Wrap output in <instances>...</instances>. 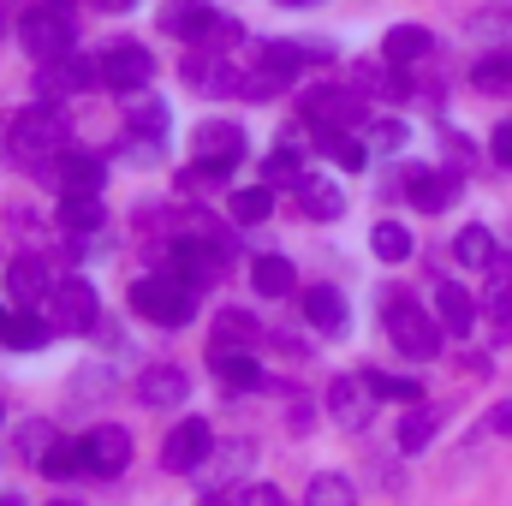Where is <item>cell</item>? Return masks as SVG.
<instances>
[{"label": "cell", "instance_id": "18", "mask_svg": "<svg viewBox=\"0 0 512 506\" xmlns=\"http://www.w3.org/2000/svg\"><path fill=\"white\" fill-rule=\"evenodd\" d=\"M191 149H197V161H209V167H233V161L245 155V131L233 126V120H215V126H197Z\"/></svg>", "mask_w": 512, "mask_h": 506}, {"label": "cell", "instance_id": "27", "mask_svg": "<svg viewBox=\"0 0 512 506\" xmlns=\"http://www.w3.org/2000/svg\"><path fill=\"white\" fill-rule=\"evenodd\" d=\"M435 423H441V411L417 399V405H411V411L399 417V435H393V441H399V453H417V447H429V435H435Z\"/></svg>", "mask_w": 512, "mask_h": 506}, {"label": "cell", "instance_id": "47", "mask_svg": "<svg viewBox=\"0 0 512 506\" xmlns=\"http://www.w3.org/2000/svg\"><path fill=\"white\" fill-rule=\"evenodd\" d=\"M274 6H310V0H274Z\"/></svg>", "mask_w": 512, "mask_h": 506}, {"label": "cell", "instance_id": "1", "mask_svg": "<svg viewBox=\"0 0 512 506\" xmlns=\"http://www.w3.org/2000/svg\"><path fill=\"white\" fill-rule=\"evenodd\" d=\"M197 292H203V286H191L185 274L161 268V274H149V280L131 286V310H137L143 322H155V328H185V322L197 316Z\"/></svg>", "mask_w": 512, "mask_h": 506}, {"label": "cell", "instance_id": "28", "mask_svg": "<svg viewBox=\"0 0 512 506\" xmlns=\"http://www.w3.org/2000/svg\"><path fill=\"white\" fill-rule=\"evenodd\" d=\"M36 471H42V477H54V483L78 477V471H84V441H60V435H54V441H48V453L36 459Z\"/></svg>", "mask_w": 512, "mask_h": 506}, {"label": "cell", "instance_id": "22", "mask_svg": "<svg viewBox=\"0 0 512 506\" xmlns=\"http://www.w3.org/2000/svg\"><path fill=\"white\" fill-rule=\"evenodd\" d=\"M256 346V316L245 310H221L209 328V352H251Z\"/></svg>", "mask_w": 512, "mask_h": 506}, {"label": "cell", "instance_id": "30", "mask_svg": "<svg viewBox=\"0 0 512 506\" xmlns=\"http://www.w3.org/2000/svg\"><path fill=\"white\" fill-rule=\"evenodd\" d=\"M251 286L262 292V298H292V262L286 256H256V268H251Z\"/></svg>", "mask_w": 512, "mask_h": 506}, {"label": "cell", "instance_id": "25", "mask_svg": "<svg viewBox=\"0 0 512 506\" xmlns=\"http://www.w3.org/2000/svg\"><path fill=\"white\" fill-rule=\"evenodd\" d=\"M435 48V36L423 30V24H393L382 42V60H393V66H405V60H423Z\"/></svg>", "mask_w": 512, "mask_h": 506}, {"label": "cell", "instance_id": "20", "mask_svg": "<svg viewBox=\"0 0 512 506\" xmlns=\"http://www.w3.org/2000/svg\"><path fill=\"white\" fill-rule=\"evenodd\" d=\"M304 322L316 334H340L346 328V298L334 286H304Z\"/></svg>", "mask_w": 512, "mask_h": 506}, {"label": "cell", "instance_id": "37", "mask_svg": "<svg viewBox=\"0 0 512 506\" xmlns=\"http://www.w3.org/2000/svg\"><path fill=\"white\" fill-rule=\"evenodd\" d=\"M304 506H358V501H352V483L328 471V477H316V483L304 489Z\"/></svg>", "mask_w": 512, "mask_h": 506}, {"label": "cell", "instance_id": "4", "mask_svg": "<svg viewBox=\"0 0 512 506\" xmlns=\"http://www.w3.org/2000/svg\"><path fill=\"white\" fill-rule=\"evenodd\" d=\"M161 30H173V36H185V42H203V48H221V42H233V18H221L209 0H167L161 6Z\"/></svg>", "mask_w": 512, "mask_h": 506}, {"label": "cell", "instance_id": "49", "mask_svg": "<svg viewBox=\"0 0 512 506\" xmlns=\"http://www.w3.org/2000/svg\"><path fill=\"white\" fill-rule=\"evenodd\" d=\"M0 328H6V310H0Z\"/></svg>", "mask_w": 512, "mask_h": 506}, {"label": "cell", "instance_id": "5", "mask_svg": "<svg viewBox=\"0 0 512 506\" xmlns=\"http://www.w3.org/2000/svg\"><path fill=\"white\" fill-rule=\"evenodd\" d=\"M304 114H310V126L322 131H352L364 126V96L352 90V84H310L304 90Z\"/></svg>", "mask_w": 512, "mask_h": 506}, {"label": "cell", "instance_id": "44", "mask_svg": "<svg viewBox=\"0 0 512 506\" xmlns=\"http://www.w3.org/2000/svg\"><path fill=\"white\" fill-rule=\"evenodd\" d=\"M489 429H495V435H512V399H507V405H495V411H489Z\"/></svg>", "mask_w": 512, "mask_h": 506}, {"label": "cell", "instance_id": "14", "mask_svg": "<svg viewBox=\"0 0 512 506\" xmlns=\"http://www.w3.org/2000/svg\"><path fill=\"white\" fill-rule=\"evenodd\" d=\"M370 405H376V387H370V376L328 381V411H334L346 429H364V423H370Z\"/></svg>", "mask_w": 512, "mask_h": 506}, {"label": "cell", "instance_id": "31", "mask_svg": "<svg viewBox=\"0 0 512 506\" xmlns=\"http://www.w3.org/2000/svg\"><path fill=\"white\" fill-rule=\"evenodd\" d=\"M453 256H459V262H465V268H489V262H495V239H489V227H465V233H459V239H453Z\"/></svg>", "mask_w": 512, "mask_h": 506}, {"label": "cell", "instance_id": "9", "mask_svg": "<svg viewBox=\"0 0 512 506\" xmlns=\"http://www.w3.org/2000/svg\"><path fill=\"white\" fill-rule=\"evenodd\" d=\"M209 447H215L209 423H203V417H185V423H173V435L161 441V465H167L173 477H185V471H197V465L209 459Z\"/></svg>", "mask_w": 512, "mask_h": 506}, {"label": "cell", "instance_id": "35", "mask_svg": "<svg viewBox=\"0 0 512 506\" xmlns=\"http://www.w3.org/2000/svg\"><path fill=\"white\" fill-rule=\"evenodd\" d=\"M42 340H48V328L36 316H6V328H0V346H18V352H36Z\"/></svg>", "mask_w": 512, "mask_h": 506}, {"label": "cell", "instance_id": "32", "mask_svg": "<svg viewBox=\"0 0 512 506\" xmlns=\"http://www.w3.org/2000/svg\"><path fill=\"white\" fill-rule=\"evenodd\" d=\"M60 227L66 233H96L102 227V203L96 197H60Z\"/></svg>", "mask_w": 512, "mask_h": 506}, {"label": "cell", "instance_id": "7", "mask_svg": "<svg viewBox=\"0 0 512 506\" xmlns=\"http://www.w3.org/2000/svg\"><path fill=\"white\" fill-rule=\"evenodd\" d=\"M102 84L108 90H126V96H137L149 78H155V60H149V48H137V42H114V48H102Z\"/></svg>", "mask_w": 512, "mask_h": 506}, {"label": "cell", "instance_id": "45", "mask_svg": "<svg viewBox=\"0 0 512 506\" xmlns=\"http://www.w3.org/2000/svg\"><path fill=\"white\" fill-rule=\"evenodd\" d=\"M203 506H233L227 495H203Z\"/></svg>", "mask_w": 512, "mask_h": 506}, {"label": "cell", "instance_id": "50", "mask_svg": "<svg viewBox=\"0 0 512 506\" xmlns=\"http://www.w3.org/2000/svg\"><path fill=\"white\" fill-rule=\"evenodd\" d=\"M0 417H6V405H0Z\"/></svg>", "mask_w": 512, "mask_h": 506}, {"label": "cell", "instance_id": "16", "mask_svg": "<svg viewBox=\"0 0 512 506\" xmlns=\"http://www.w3.org/2000/svg\"><path fill=\"white\" fill-rule=\"evenodd\" d=\"M185 84L203 96H245V78L215 54H185Z\"/></svg>", "mask_w": 512, "mask_h": 506}, {"label": "cell", "instance_id": "36", "mask_svg": "<svg viewBox=\"0 0 512 506\" xmlns=\"http://www.w3.org/2000/svg\"><path fill=\"white\" fill-rule=\"evenodd\" d=\"M126 126L137 131L143 143H161V137H167V108H161V102H137L126 114Z\"/></svg>", "mask_w": 512, "mask_h": 506}, {"label": "cell", "instance_id": "39", "mask_svg": "<svg viewBox=\"0 0 512 506\" xmlns=\"http://www.w3.org/2000/svg\"><path fill=\"white\" fill-rule=\"evenodd\" d=\"M370 387H376V399H393V405H417V399H423V387L411 376H376V370H370Z\"/></svg>", "mask_w": 512, "mask_h": 506}, {"label": "cell", "instance_id": "38", "mask_svg": "<svg viewBox=\"0 0 512 506\" xmlns=\"http://www.w3.org/2000/svg\"><path fill=\"white\" fill-rule=\"evenodd\" d=\"M477 90H489V96H512V60L507 54H495V60H477Z\"/></svg>", "mask_w": 512, "mask_h": 506}, {"label": "cell", "instance_id": "3", "mask_svg": "<svg viewBox=\"0 0 512 506\" xmlns=\"http://www.w3.org/2000/svg\"><path fill=\"white\" fill-rule=\"evenodd\" d=\"M72 42H78V30H72V12H66V6H36V12L18 18V48H24L36 66L66 60Z\"/></svg>", "mask_w": 512, "mask_h": 506}, {"label": "cell", "instance_id": "2", "mask_svg": "<svg viewBox=\"0 0 512 506\" xmlns=\"http://www.w3.org/2000/svg\"><path fill=\"white\" fill-rule=\"evenodd\" d=\"M66 114H54V108H30V114H18L12 131H6V149H12V161H24V167H36V173H48L60 155H66Z\"/></svg>", "mask_w": 512, "mask_h": 506}, {"label": "cell", "instance_id": "21", "mask_svg": "<svg viewBox=\"0 0 512 506\" xmlns=\"http://www.w3.org/2000/svg\"><path fill=\"white\" fill-rule=\"evenodd\" d=\"M435 316H441L447 334H471V322H477V298H471L459 280H441V292H435Z\"/></svg>", "mask_w": 512, "mask_h": 506}, {"label": "cell", "instance_id": "19", "mask_svg": "<svg viewBox=\"0 0 512 506\" xmlns=\"http://www.w3.org/2000/svg\"><path fill=\"white\" fill-rule=\"evenodd\" d=\"M185 393H191V376H185V370H173V364H155V370H143V376H137V399H143L149 411L185 405Z\"/></svg>", "mask_w": 512, "mask_h": 506}, {"label": "cell", "instance_id": "11", "mask_svg": "<svg viewBox=\"0 0 512 506\" xmlns=\"http://www.w3.org/2000/svg\"><path fill=\"white\" fill-rule=\"evenodd\" d=\"M221 256H227V239L209 245V233H191V239H173L167 262H173V274H185L191 286H209V280L221 274Z\"/></svg>", "mask_w": 512, "mask_h": 506}, {"label": "cell", "instance_id": "41", "mask_svg": "<svg viewBox=\"0 0 512 506\" xmlns=\"http://www.w3.org/2000/svg\"><path fill=\"white\" fill-rule=\"evenodd\" d=\"M262 179H268V185H298V179H304V161H298L292 149H274V155L262 161Z\"/></svg>", "mask_w": 512, "mask_h": 506}, {"label": "cell", "instance_id": "43", "mask_svg": "<svg viewBox=\"0 0 512 506\" xmlns=\"http://www.w3.org/2000/svg\"><path fill=\"white\" fill-rule=\"evenodd\" d=\"M489 155H495L501 167H512V120H507V126H495V137H489Z\"/></svg>", "mask_w": 512, "mask_h": 506}, {"label": "cell", "instance_id": "15", "mask_svg": "<svg viewBox=\"0 0 512 506\" xmlns=\"http://www.w3.org/2000/svg\"><path fill=\"white\" fill-rule=\"evenodd\" d=\"M483 310H489V322H495V340L507 346L512 340V256L501 251L489 262V286H483Z\"/></svg>", "mask_w": 512, "mask_h": 506}, {"label": "cell", "instance_id": "26", "mask_svg": "<svg viewBox=\"0 0 512 506\" xmlns=\"http://www.w3.org/2000/svg\"><path fill=\"white\" fill-rule=\"evenodd\" d=\"M298 203H304L310 221H340V191H334L328 179H316V173L298 179Z\"/></svg>", "mask_w": 512, "mask_h": 506}, {"label": "cell", "instance_id": "34", "mask_svg": "<svg viewBox=\"0 0 512 506\" xmlns=\"http://www.w3.org/2000/svg\"><path fill=\"white\" fill-rule=\"evenodd\" d=\"M370 251L382 256V262H405V256H411V233H405L399 221H376V233H370Z\"/></svg>", "mask_w": 512, "mask_h": 506}, {"label": "cell", "instance_id": "33", "mask_svg": "<svg viewBox=\"0 0 512 506\" xmlns=\"http://www.w3.org/2000/svg\"><path fill=\"white\" fill-rule=\"evenodd\" d=\"M227 209H233V221H245V227H251V221H268V209H274V185L233 191V203H227Z\"/></svg>", "mask_w": 512, "mask_h": 506}, {"label": "cell", "instance_id": "6", "mask_svg": "<svg viewBox=\"0 0 512 506\" xmlns=\"http://www.w3.org/2000/svg\"><path fill=\"white\" fill-rule=\"evenodd\" d=\"M387 340L399 352H411V358H429L441 346V316L417 310L411 298H387Z\"/></svg>", "mask_w": 512, "mask_h": 506}, {"label": "cell", "instance_id": "24", "mask_svg": "<svg viewBox=\"0 0 512 506\" xmlns=\"http://www.w3.org/2000/svg\"><path fill=\"white\" fill-rule=\"evenodd\" d=\"M42 292H48V262L18 256V262L6 268V298H12V304H30V298H42Z\"/></svg>", "mask_w": 512, "mask_h": 506}, {"label": "cell", "instance_id": "29", "mask_svg": "<svg viewBox=\"0 0 512 506\" xmlns=\"http://www.w3.org/2000/svg\"><path fill=\"white\" fill-rule=\"evenodd\" d=\"M209 358H215V376L227 381L233 393L262 387V364H256V352H209Z\"/></svg>", "mask_w": 512, "mask_h": 506}, {"label": "cell", "instance_id": "8", "mask_svg": "<svg viewBox=\"0 0 512 506\" xmlns=\"http://www.w3.org/2000/svg\"><path fill=\"white\" fill-rule=\"evenodd\" d=\"M96 316H102L96 286H90V280H78V274H66V280L54 286V328H66V334H90V328H96Z\"/></svg>", "mask_w": 512, "mask_h": 506}, {"label": "cell", "instance_id": "40", "mask_svg": "<svg viewBox=\"0 0 512 506\" xmlns=\"http://www.w3.org/2000/svg\"><path fill=\"white\" fill-rule=\"evenodd\" d=\"M322 149H328L346 173H358V167H364V143H358L352 131H328V137H322Z\"/></svg>", "mask_w": 512, "mask_h": 506}, {"label": "cell", "instance_id": "17", "mask_svg": "<svg viewBox=\"0 0 512 506\" xmlns=\"http://www.w3.org/2000/svg\"><path fill=\"white\" fill-rule=\"evenodd\" d=\"M42 179H54V185H60V197H96V191H102V161H96V155H72V149H66Z\"/></svg>", "mask_w": 512, "mask_h": 506}, {"label": "cell", "instance_id": "42", "mask_svg": "<svg viewBox=\"0 0 512 506\" xmlns=\"http://www.w3.org/2000/svg\"><path fill=\"white\" fill-rule=\"evenodd\" d=\"M239 506H292V501H286V495H280L274 483H251V489H245V501H239Z\"/></svg>", "mask_w": 512, "mask_h": 506}, {"label": "cell", "instance_id": "48", "mask_svg": "<svg viewBox=\"0 0 512 506\" xmlns=\"http://www.w3.org/2000/svg\"><path fill=\"white\" fill-rule=\"evenodd\" d=\"M0 506H24V501H18V495H6V501H0Z\"/></svg>", "mask_w": 512, "mask_h": 506}, {"label": "cell", "instance_id": "10", "mask_svg": "<svg viewBox=\"0 0 512 506\" xmlns=\"http://www.w3.org/2000/svg\"><path fill=\"white\" fill-rule=\"evenodd\" d=\"M126 465H131V429L96 423V429L84 435V471H90V477H120Z\"/></svg>", "mask_w": 512, "mask_h": 506}, {"label": "cell", "instance_id": "23", "mask_svg": "<svg viewBox=\"0 0 512 506\" xmlns=\"http://www.w3.org/2000/svg\"><path fill=\"white\" fill-rule=\"evenodd\" d=\"M310 60H328V48H304V42H262L256 48V66L262 72H298V66H310Z\"/></svg>", "mask_w": 512, "mask_h": 506}, {"label": "cell", "instance_id": "13", "mask_svg": "<svg viewBox=\"0 0 512 506\" xmlns=\"http://www.w3.org/2000/svg\"><path fill=\"white\" fill-rule=\"evenodd\" d=\"M90 84H102V66H90V60H78V54H66V60H54V66H42L36 72V90L54 102V96H84Z\"/></svg>", "mask_w": 512, "mask_h": 506}, {"label": "cell", "instance_id": "46", "mask_svg": "<svg viewBox=\"0 0 512 506\" xmlns=\"http://www.w3.org/2000/svg\"><path fill=\"white\" fill-rule=\"evenodd\" d=\"M102 6H108V12H126L131 0H102Z\"/></svg>", "mask_w": 512, "mask_h": 506}, {"label": "cell", "instance_id": "12", "mask_svg": "<svg viewBox=\"0 0 512 506\" xmlns=\"http://www.w3.org/2000/svg\"><path fill=\"white\" fill-rule=\"evenodd\" d=\"M465 191V179L459 173H435V167H405V197H411V209H423V215H441L453 197Z\"/></svg>", "mask_w": 512, "mask_h": 506}]
</instances>
